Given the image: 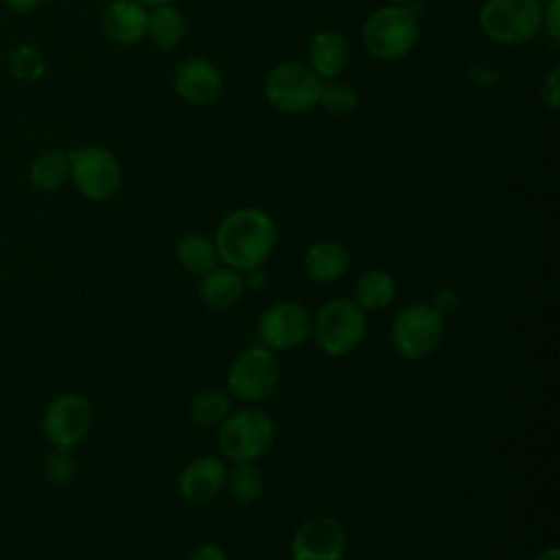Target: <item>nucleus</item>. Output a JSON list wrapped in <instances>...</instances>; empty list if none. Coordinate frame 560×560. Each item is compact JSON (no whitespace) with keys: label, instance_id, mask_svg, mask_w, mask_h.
I'll use <instances>...</instances> for the list:
<instances>
[{"label":"nucleus","instance_id":"obj_1","mask_svg":"<svg viewBox=\"0 0 560 560\" xmlns=\"http://www.w3.org/2000/svg\"><path fill=\"white\" fill-rule=\"evenodd\" d=\"M219 260L236 271L260 267L278 243L276 221L260 208H236L214 232Z\"/></svg>","mask_w":560,"mask_h":560},{"label":"nucleus","instance_id":"obj_23","mask_svg":"<svg viewBox=\"0 0 560 560\" xmlns=\"http://www.w3.org/2000/svg\"><path fill=\"white\" fill-rule=\"evenodd\" d=\"M225 486L236 501L249 503L258 499V494L262 492L265 479H262V472L252 462H234L232 470H228Z\"/></svg>","mask_w":560,"mask_h":560},{"label":"nucleus","instance_id":"obj_30","mask_svg":"<svg viewBox=\"0 0 560 560\" xmlns=\"http://www.w3.org/2000/svg\"><path fill=\"white\" fill-rule=\"evenodd\" d=\"M545 35L551 39V44H560V0H547L542 4V26Z\"/></svg>","mask_w":560,"mask_h":560},{"label":"nucleus","instance_id":"obj_5","mask_svg":"<svg viewBox=\"0 0 560 560\" xmlns=\"http://www.w3.org/2000/svg\"><path fill=\"white\" fill-rule=\"evenodd\" d=\"M322 79L300 61L276 63L262 81L267 103L287 116L306 114L317 105Z\"/></svg>","mask_w":560,"mask_h":560},{"label":"nucleus","instance_id":"obj_18","mask_svg":"<svg viewBox=\"0 0 560 560\" xmlns=\"http://www.w3.org/2000/svg\"><path fill=\"white\" fill-rule=\"evenodd\" d=\"M348 267L350 256L337 241H315L304 252V269L317 282H337Z\"/></svg>","mask_w":560,"mask_h":560},{"label":"nucleus","instance_id":"obj_9","mask_svg":"<svg viewBox=\"0 0 560 560\" xmlns=\"http://www.w3.org/2000/svg\"><path fill=\"white\" fill-rule=\"evenodd\" d=\"M280 381V365L267 346L243 350L228 370V389L245 402L265 400Z\"/></svg>","mask_w":560,"mask_h":560},{"label":"nucleus","instance_id":"obj_3","mask_svg":"<svg viewBox=\"0 0 560 560\" xmlns=\"http://www.w3.org/2000/svg\"><path fill=\"white\" fill-rule=\"evenodd\" d=\"M477 22L481 33L501 46H523L540 35V0H486Z\"/></svg>","mask_w":560,"mask_h":560},{"label":"nucleus","instance_id":"obj_26","mask_svg":"<svg viewBox=\"0 0 560 560\" xmlns=\"http://www.w3.org/2000/svg\"><path fill=\"white\" fill-rule=\"evenodd\" d=\"M9 66H11V72L13 77L22 79V81H35L44 74L46 70V63H44V57L42 52L31 46V44H22L18 46L11 57H9Z\"/></svg>","mask_w":560,"mask_h":560},{"label":"nucleus","instance_id":"obj_20","mask_svg":"<svg viewBox=\"0 0 560 560\" xmlns=\"http://www.w3.org/2000/svg\"><path fill=\"white\" fill-rule=\"evenodd\" d=\"M396 293L394 276L385 269H370L359 276L354 284V302L363 311H381L385 308Z\"/></svg>","mask_w":560,"mask_h":560},{"label":"nucleus","instance_id":"obj_7","mask_svg":"<svg viewBox=\"0 0 560 560\" xmlns=\"http://www.w3.org/2000/svg\"><path fill=\"white\" fill-rule=\"evenodd\" d=\"M276 438L273 420L256 407L232 411L219 429L221 453L230 462H254L269 451Z\"/></svg>","mask_w":560,"mask_h":560},{"label":"nucleus","instance_id":"obj_27","mask_svg":"<svg viewBox=\"0 0 560 560\" xmlns=\"http://www.w3.org/2000/svg\"><path fill=\"white\" fill-rule=\"evenodd\" d=\"M44 475L52 486L70 483L77 475V457L72 455V448L55 446L44 462Z\"/></svg>","mask_w":560,"mask_h":560},{"label":"nucleus","instance_id":"obj_34","mask_svg":"<svg viewBox=\"0 0 560 560\" xmlns=\"http://www.w3.org/2000/svg\"><path fill=\"white\" fill-rule=\"evenodd\" d=\"M4 4L18 13H28L42 4V0H4Z\"/></svg>","mask_w":560,"mask_h":560},{"label":"nucleus","instance_id":"obj_2","mask_svg":"<svg viewBox=\"0 0 560 560\" xmlns=\"http://www.w3.org/2000/svg\"><path fill=\"white\" fill-rule=\"evenodd\" d=\"M420 37V22L413 7L383 4L361 26V44L378 61L407 57Z\"/></svg>","mask_w":560,"mask_h":560},{"label":"nucleus","instance_id":"obj_13","mask_svg":"<svg viewBox=\"0 0 560 560\" xmlns=\"http://www.w3.org/2000/svg\"><path fill=\"white\" fill-rule=\"evenodd\" d=\"M223 88V74L214 61L208 57H190L182 61L173 74L175 94L192 105L206 107L217 101Z\"/></svg>","mask_w":560,"mask_h":560},{"label":"nucleus","instance_id":"obj_28","mask_svg":"<svg viewBox=\"0 0 560 560\" xmlns=\"http://www.w3.org/2000/svg\"><path fill=\"white\" fill-rule=\"evenodd\" d=\"M466 79L479 90H490L501 81V68L490 59H475L466 68Z\"/></svg>","mask_w":560,"mask_h":560},{"label":"nucleus","instance_id":"obj_22","mask_svg":"<svg viewBox=\"0 0 560 560\" xmlns=\"http://www.w3.org/2000/svg\"><path fill=\"white\" fill-rule=\"evenodd\" d=\"M68 177V153L61 149H52L42 153L31 162L28 179L37 190L50 192L57 190Z\"/></svg>","mask_w":560,"mask_h":560},{"label":"nucleus","instance_id":"obj_21","mask_svg":"<svg viewBox=\"0 0 560 560\" xmlns=\"http://www.w3.org/2000/svg\"><path fill=\"white\" fill-rule=\"evenodd\" d=\"M177 260L188 273H206L219 262L217 245L201 232H188L177 241Z\"/></svg>","mask_w":560,"mask_h":560},{"label":"nucleus","instance_id":"obj_11","mask_svg":"<svg viewBox=\"0 0 560 560\" xmlns=\"http://www.w3.org/2000/svg\"><path fill=\"white\" fill-rule=\"evenodd\" d=\"M313 317L300 302L282 300L267 306L258 317V339L269 350H289L304 343L311 335Z\"/></svg>","mask_w":560,"mask_h":560},{"label":"nucleus","instance_id":"obj_10","mask_svg":"<svg viewBox=\"0 0 560 560\" xmlns=\"http://www.w3.org/2000/svg\"><path fill=\"white\" fill-rule=\"evenodd\" d=\"M92 427V405L81 394H59L42 416L44 438L52 446H77Z\"/></svg>","mask_w":560,"mask_h":560},{"label":"nucleus","instance_id":"obj_31","mask_svg":"<svg viewBox=\"0 0 560 560\" xmlns=\"http://www.w3.org/2000/svg\"><path fill=\"white\" fill-rule=\"evenodd\" d=\"M457 304H459V298H457V293L453 291V289H448V287H444L438 295H435V308L444 315V313H448V311H453V308H457Z\"/></svg>","mask_w":560,"mask_h":560},{"label":"nucleus","instance_id":"obj_24","mask_svg":"<svg viewBox=\"0 0 560 560\" xmlns=\"http://www.w3.org/2000/svg\"><path fill=\"white\" fill-rule=\"evenodd\" d=\"M228 413H230V398L219 389L199 392L190 402V418L199 427L221 424Z\"/></svg>","mask_w":560,"mask_h":560},{"label":"nucleus","instance_id":"obj_37","mask_svg":"<svg viewBox=\"0 0 560 560\" xmlns=\"http://www.w3.org/2000/svg\"><path fill=\"white\" fill-rule=\"evenodd\" d=\"M416 0H387V4H402V7H413Z\"/></svg>","mask_w":560,"mask_h":560},{"label":"nucleus","instance_id":"obj_17","mask_svg":"<svg viewBox=\"0 0 560 560\" xmlns=\"http://www.w3.org/2000/svg\"><path fill=\"white\" fill-rule=\"evenodd\" d=\"M243 276L241 271L232 267H212L210 271L201 273L199 282V298L206 306L214 311H225L232 308L241 295H243Z\"/></svg>","mask_w":560,"mask_h":560},{"label":"nucleus","instance_id":"obj_35","mask_svg":"<svg viewBox=\"0 0 560 560\" xmlns=\"http://www.w3.org/2000/svg\"><path fill=\"white\" fill-rule=\"evenodd\" d=\"M532 560H560V551L558 547H547V549H540Z\"/></svg>","mask_w":560,"mask_h":560},{"label":"nucleus","instance_id":"obj_16","mask_svg":"<svg viewBox=\"0 0 560 560\" xmlns=\"http://www.w3.org/2000/svg\"><path fill=\"white\" fill-rule=\"evenodd\" d=\"M149 11L138 0H112L101 18L103 33L116 44H136L147 33Z\"/></svg>","mask_w":560,"mask_h":560},{"label":"nucleus","instance_id":"obj_29","mask_svg":"<svg viewBox=\"0 0 560 560\" xmlns=\"http://www.w3.org/2000/svg\"><path fill=\"white\" fill-rule=\"evenodd\" d=\"M540 101L547 109L556 112L560 101V68L553 66L540 81Z\"/></svg>","mask_w":560,"mask_h":560},{"label":"nucleus","instance_id":"obj_4","mask_svg":"<svg viewBox=\"0 0 560 560\" xmlns=\"http://www.w3.org/2000/svg\"><path fill=\"white\" fill-rule=\"evenodd\" d=\"M444 315L424 302H411L402 306L389 328V341L398 357L418 361L429 357L442 341Z\"/></svg>","mask_w":560,"mask_h":560},{"label":"nucleus","instance_id":"obj_32","mask_svg":"<svg viewBox=\"0 0 560 560\" xmlns=\"http://www.w3.org/2000/svg\"><path fill=\"white\" fill-rule=\"evenodd\" d=\"M188 560H228V556L217 545H201Z\"/></svg>","mask_w":560,"mask_h":560},{"label":"nucleus","instance_id":"obj_14","mask_svg":"<svg viewBox=\"0 0 560 560\" xmlns=\"http://www.w3.org/2000/svg\"><path fill=\"white\" fill-rule=\"evenodd\" d=\"M306 57H308V68L324 81L330 79H339L348 63H350V44L348 39L332 28H322L315 31L308 39V48H306Z\"/></svg>","mask_w":560,"mask_h":560},{"label":"nucleus","instance_id":"obj_15","mask_svg":"<svg viewBox=\"0 0 560 560\" xmlns=\"http://www.w3.org/2000/svg\"><path fill=\"white\" fill-rule=\"evenodd\" d=\"M225 462L212 455L192 459L179 475V492L190 503H208L225 488Z\"/></svg>","mask_w":560,"mask_h":560},{"label":"nucleus","instance_id":"obj_19","mask_svg":"<svg viewBox=\"0 0 560 560\" xmlns=\"http://www.w3.org/2000/svg\"><path fill=\"white\" fill-rule=\"evenodd\" d=\"M186 28H188V24H186V15L182 13V9H177L173 2L160 4L149 11L144 37H149V42L153 46L168 50V48H175L177 44H182Z\"/></svg>","mask_w":560,"mask_h":560},{"label":"nucleus","instance_id":"obj_6","mask_svg":"<svg viewBox=\"0 0 560 560\" xmlns=\"http://www.w3.org/2000/svg\"><path fill=\"white\" fill-rule=\"evenodd\" d=\"M365 330V311L348 298L328 300L317 311L311 328L317 346L330 357L352 352L363 341Z\"/></svg>","mask_w":560,"mask_h":560},{"label":"nucleus","instance_id":"obj_12","mask_svg":"<svg viewBox=\"0 0 560 560\" xmlns=\"http://www.w3.org/2000/svg\"><path fill=\"white\" fill-rule=\"evenodd\" d=\"M346 553V532L330 516L306 518L291 538L293 560H341Z\"/></svg>","mask_w":560,"mask_h":560},{"label":"nucleus","instance_id":"obj_33","mask_svg":"<svg viewBox=\"0 0 560 560\" xmlns=\"http://www.w3.org/2000/svg\"><path fill=\"white\" fill-rule=\"evenodd\" d=\"M243 284H245L247 289H252V291H258V289H262V284H265V276L258 271V267H256V269H247V271H245V278H243Z\"/></svg>","mask_w":560,"mask_h":560},{"label":"nucleus","instance_id":"obj_25","mask_svg":"<svg viewBox=\"0 0 560 560\" xmlns=\"http://www.w3.org/2000/svg\"><path fill=\"white\" fill-rule=\"evenodd\" d=\"M317 105L330 116H346L357 109L359 94L350 83H343L337 79H330L326 83L322 81Z\"/></svg>","mask_w":560,"mask_h":560},{"label":"nucleus","instance_id":"obj_36","mask_svg":"<svg viewBox=\"0 0 560 560\" xmlns=\"http://www.w3.org/2000/svg\"><path fill=\"white\" fill-rule=\"evenodd\" d=\"M138 2L144 4V7H160V4H171L175 0H138Z\"/></svg>","mask_w":560,"mask_h":560},{"label":"nucleus","instance_id":"obj_8","mask_svg":"<svg viewBox=\"0 0 560 560\" xmlns=\"http://www.w3.org/2000/svg\"><path fill=\"white\" fill-rule=\"evenodd\" d=\"M68 175L77 190L92 201L112 199L122 184V168L118 158L101 147L85 144L68 153Z\"/></svg>","mask_w":560,"mask_h":560}]
</instances>
